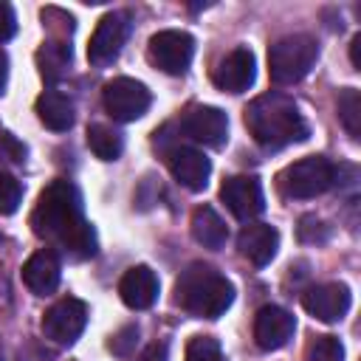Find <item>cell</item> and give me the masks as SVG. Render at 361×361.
<instances>
[{
    "instance_id": "cell-16",
    "label": "cell",
    "mask_w": 361,
    "mask_h": 361,
    "mask_svg": "<svg viewBox=\"0 0 361 361\" xmlns=\"http://www.w3.org/2000/svg\"><path fill=\"white\" fill-rule=\"evenodd\" d=\"M237 248L251 265L262 268L276 257L279 231L274 226H268V223H245L240 237H237Z\"/></svg>"
},
{
    "instance_id": "cell-31",
    "label": "cell",
    "mask_w": 361,
    "mask_h": 361,
    "mask_svg": "<svg viewBox=\"0 0 361 361\" xmlns=\"http://www.w3.org/2000/svg\"><path fill=\"white\" fill-rule=\"evenodd\" d=\"M358 48H361V34H355V37H353V42H350V62H353V68H355V71H361Z\"/></svg>"
},
{
    "instance_id": "cell-10",
    "label": "cell",
    "mask_w": 361,
    "mask_h": 361,
    "mask_svg": "<svg viewBox=\"0 0 361 361\" xmlns=\"http://www.w3.org/2000/svg\"><path fill=\"white\" fill-rule=\"evenodd\" d=\"M180 133L197 144L206 147H223L228 138V118L220 107L212 104H195L180 116Z\"/></svg>"
},
{
    "instance_id": "cell-29",
    "label": "cell",
    "mask_w": 361,
    "mask_h": 361,
    "mask_svg": "<svg viewBox=\"0 0 361 361\" xmlns=\"http://www.w3.org/2000/svg\"><path fill=\"white\" fill-rule=\"evenodd\" d=\"M135 361H166V344L164 341H155V344L144 347V353Z\"/></svg>"
},
{
    "instance_id": "cell-7",
    "label": "cell",
    "mask_w": 361,
    "mask_h": 361,
    "mask_svg": "<svg viewBox=\"0 0 361 361\" xmlns=\"http://www.w3.org/2000/svg\"><path fill=\"white\" fill-rule=\"evenodd\" d=\"M102 102L104 110L116 118V121H135L141 118L149 104H152V93L144 82L130 79V76H116L104 85L102 90Z\"/></svg>"
},
{
    "instance_id": "cell-15",
    "label": "cell",
    "mask_w": 361,
    "mask_h": 361,
    "mask_svg": "<svg viewBox=\"0 0 361 361\" xmlns=\"http://www.w3.org/2000/svg\"><path fill=\"white\" fill-rule=\"evenodd\" d=\"M166 164H169V172H172V178L180 183V186H186L189 192H200V189H206V183H209V175H212V161L200 152V149H195V147H172L169 152H166Z\"/></svg>"
},
{
    "instance_id": "cell-17",
    "label": "cell",
    "mask_w": 361,
    "mask_h": 361,
    "mask_svg": "<svg viewBox=\"0 0 361 361\" xmlns=\"http://www.w3.org/2000/svg\"><path fill=\"white\" fill-rule=\"evenodd\" d=\"M59 276H62V265H59V257L51 248L34 251L23 265V282L37 296L54 293L59 288Z\"/></svg>"
},
{
    "instance_id": "cell-8",
    "label": "cell",
    "mask_w": 361,
    "mask_h": 361,
    "mask_svg": "<svg viewBox=\"0 0 361 361\" xmlns=\"http://www.w3.org/2000/svg\"><path fill=\"white\" fill-rule=\"evenodd\" d=\"M87 324V305L82 299L65 296L54 302L42 316V333L54 344H73Z\"/></svg>"
},
{
    "instance_id": "cell-24",
    "label": "cell",
    "mask_w": 361,
    "mask_h": 361,
    "mask_svg": "<svg viewBox=\"0 0 361 361\" xmlns=\"http://www.w3.org/2000/svg\"><path fill=\"white\" fill-rule=\"evenodd\" d=\"M307 361H344V344L336 336H316L307 347Z\"/></svg>"
},
{
    "instance_id": "cell-4",
    "label": "cell",
    "mask_w": 361,
    "mask_h": 361,
    "mask_svg": "<svg viewBox=\"0 0 361 361\" xmlns=\"http://www.w3.org/2000/svg\"><path fill=\"white\" fill-rule=\"evenodd\" d=\"M319 56V42L310 34L279 37L268 48V73L276 85H293L310 73Z\"/></svg>"
},
{
    "instance_id": "cell-11",
    "label": "cell",
    "mask_w": 361,
    "mask_h": 361,
    "mask_svg": "<svg viewBox=\"0 0 361 361\" xmlns=\"http://www.w3.org/2000/svg\"><path fill=\"white\" fill-rule=\"evenodd\" d=\"M220 200L226 203V209L243 220V223H251L254 217L262 214L265 209V195H262V186L257 178L251 175H234V178H226L223 186H220Z\"/></svg>"
},
{
    "instance_id": "cell-30",
    "label": "cell",
    "mask_w": 361,
    "mask_h": 361,
    "mask_svg": "<svg viewBox=\"0 0 361 361\" xmlns=\"http://www.w3.org/2000/svg\"><path fill=\"white\" fill-rule=\"evenodd\" d=\"M6 85H8V56L0 48V96L6 93Z\"/></svg>"
},
{
    "instance_id": "cell-22",
    "label": "cell",
    "mask_w": 361,
    "mask_h": 361,
    "mask_svg": "<svg viewBox=\"0 0 361 361\" xmlns=\"http://www.w3.org/2000/svg\"><path fill=\"white\" fill-rule=\"evenodd\" d=\"M87 147H90V152L96 158L116 161L121 155V149H124V141H121V135L113 127H107V124H90L87 127Z\"/></svg>"
},
{
    "instance_id": "cell-25",
    "label": "cell",
    "mask_w": 361,
    "mask_h": 361,
    "mask_svg": "<svg viewBox=\"0 0 361 361\" xmlns=\"http://www.w3.org/2000/svg\"><path fill=\"white\" fill-rule=\"evenodd\" d=\"M186 361H223V350L212 336H192L186 344Z\"/></svg>"
},
{
    "instance_id": "cell-2",
    "label": "cell",
    "mask_w": 361,
    "mask_h": 361,
    "mask_svg": "<svg viewBox=\"0 0 361 361\" xmlns=\"http://www.w3.org/2000/svg\"><path fill=\"white\" fill-rule=\"evenodd\" d=\"M245 127L251 138L265 149H282L310 135L299 104L285 93H262L245 107Z\"/></svg>"
},
{
    "instance_id": "cell-23",
    "label": "cell",
    "mask_w": 361,
    "mask_h": 361,
    "mask_svg": "<svg viewBox=\"0 0 361 361\" xmlns=\"http://www.w3.org/2000/svg\"><path fill=\"white\" fill-rule=\"evenodd\" d=\"M338 121L353 141L361 138V93L355 87H344L338 93Z\"/></svg>"
},
{
    "instance_id": "cell-19",
    "label": "cell",
    "mask_w": 361,
    "mask_h": 361,
    "mask_svg": "<svg viewBox=\"0 0 361 361\" xmlns=\"http://www.w3.org/2000/svg\"><path fill=\"white\" fill-rule=\"evenodd\" d=\"M37 118L48 127V130H54V133H65V130H71V124H73V102L65 96V93H59V90H45V93H39V99H37Z\"/></svg>"
},
{
    "instance_id": "cell-14",
    "label": "cell",
    "mask_w": 361,
    "mask_h": 361,
    "mask_svg": "<svg viewBox=\"0 0 361 361\" xmlns=\"http://www.w3.org/2000/svg\"><path fill=\"white\" fill-rule=\"evenodd\" d=\"M212 79L226 93H243V90H248L254 85V79H257V59H254V54L248 48H243V45L234 48L231 54H226L217 62Z\"/></svg>"
},
{
    "instance_id": "cell-12",
    "label": "cell",
    "mask_w": 361,
    "mask_h": 361,
    "mask_svg": "<svg viewBox=\"0 0 361 361\" xmlns=\"http://www.w3.org/2000/svg\"><path fill=\"white\" fill-rule=\"evenodd\" d=\"M350 302H353V296H350V288H347L344 282L313 285V288L305 290V296H302L305 310H307L313 319L327 322V324L341 322V319L347 316V310H350Z\"/></svg>"
},
{
    "instance_id": "cell-1",
    "label": "cell",
    "mask_w": 361,
    "mask_h": 361,
    "mask_svg": "<svg viewBox=\"0 0 361 361\" xmlns=\"http://www.w3.org/2000/svg\"><path fill=\"white\" fill-rule=\"evenodd\" d=\"M31 228L39 240L51 245L54 254L62 251L71 259H87L99 248L96 231L82 209V195L65 178L51 180L39 192L37 206L31 212Z\"/></svg>"
},
{
    "instance_id": "cell-9",
    "label": "cell",
    "mask_w": 361,
    "mask_h": 361,
    "mask_svg": "<svg viewBox=\"0 0 361 361\" xmlns=\"http://www.w3.org/2000/svg\"><path fill=\"white\" fill-rule=\"evenodd\" d=\"M127 34H130V17H127L124 11H110V14H104V17L99 20L93 37H90V45H87V59H90V65H96V68L110 65V62L121 54L124 42H127Z\"/></svg>"
},
{
    "instance_id": "cell-13",
    "label": "cell",
    "mask_w": 361,
    "mask_h": 361,
    "mask_svg": "<svg viewBox=\"0 0 361 361\" xmlns=\"http://www.w3.org/2000/svg\"><path fill=\"white\" fill-rule=\"evenodd\" d=\"M296 330V319L290 310L279 305H265L254 316V341L259 350H279L290 341Z\"/></svg>"
},
{
    "instance_id": "cell-6",
    "label": "cell",
    "mask_w": 361,
    "mask_h": 361,
    "mask_svg": "<svg viewBox=\"0 0 361 361\" xmlns=\"http://www.w3.org/2000/svg\"><path fill=\"white\" fill-rule=\"evenodd\" d=\"M147 56L158 71H164L169 76H183L195 56V39H192V34L175 31V28L158 31L149 37Z\"/></svg>"
},
{
    "instance_id": "cell-27",
    "label": "cell",
    "mask_w": 361,
    "mask_h": 361,
    "mask_svg": "<svg viewBox=\"0 0 361 361\" xmlns=\"http://www.w3.org/2000/svg\"><path fill=\"white\" fill-rule=\"evenodd\" d=\"M17 31V17H14V8L8 3H0V42L11 39Z\"/></svg>"
},
{
    "instance_id": "cell-18",
    "label": "cell",
    "mask_w": 361,
    "mask_h": 361,
    "mask_svg": "<svg viewBox=\"0 0 361 361\" xmlns=\"http://www.w3.org/2000/svg\"><path fill=\"white\" fill-rule=\"evenodd\" d=\"M121 302L133 310H147L158 299V276L149 265H133L118 282Z\"/></svg>"
},
{
    "instance_id": "cell-26",
    "label": "cell",
    "mask_w": 361,
    "mask_h": 361,
    "mask_svg": "<svg viewBox=\"0 0 361 361\" xmlns=\"http://www.w3.org/2000/svg\"><path fill=\"white\" fill-rule=\"evenodd\" d=\"M23 200V186L14 175L0 169V214H14Z\"/></svg>"
},
{
    "instance_id": "cell-21",
    "label": "cell",
    "mask_w": 361,
    "mask_h": 361,
    "mask_svg": "<svg viewBox=\"0 0 361 361\" xmlns=\"http://www.w3.org/2000/svg\"><path fill=\"white\" fill-rule=\"evenodd\" d=\"M68 65H71V45H65L62 39L45 42L37 51V68H39L42 79H48V82H56L59 76H65Z\"/></svg>"
},
{
    "instance_id": "cell-20",
    "label": "cell",
    "mask_w": 361,
    "mask_h": 361,
    "mask_svg": "<svg viewBox=\"0 0 361 361\" xmlns=\"http://www.w3.org/2000/svg\"><path fill=\"white\" fill-rule=\"evenodd\" d=\"M192 237L203 245V248H223L228 240V226L223 223V217L212 209V206H197L192 212Z\"/></svg>"
},
{
    "instance_id": "cell-3",
    "label": "cell",
    "mask_w": 361,
    "mask_h": 361,
    "mask_svg": "<svg viewBox=\"0 0 361 361\" xmlns=\"http://www.w3.org/2000/svg\"><path fill=\"white\" fill-rule=\"evenodd\" d=\"M175 302L195 319H217L234 302V285L212 265L192 262L175 282Z\"/></svg>"
},
{
    "instance_id": "cell-5",
    "label": "cell",
    "mask_w": 361,
    "mask_h": 361,
    "mask_svg": "<svg viewBox=\"0 0 361 361\" xmlns=\"http://www.w3.org/2000/svg\"><path fill=\"white\" fill-rule=\"evenodd\" d=\"M336 175L338 172H336L333 161H327L324 155H307V158L285 166V172L279 175V189L285 197L307 200V197L324 195L336 183Z\"/></svg>"
},
{
    "instance_id": "cell-28",
    "label": "cell",
    "mask_w": 361,
    "mask_h": 361,
    "mask_svg": "<svg viewBox=\"0 0 361 361\" xmlns=\"http://www.w3.org/2000/svg\"><path fill=\"white\" fill-rule=\"evenodd\" d=\"M0 147H3V152H6L11 161H25V147L17 144L11 133H3V135H0Z\"/></svg>"
}]
</instances>
